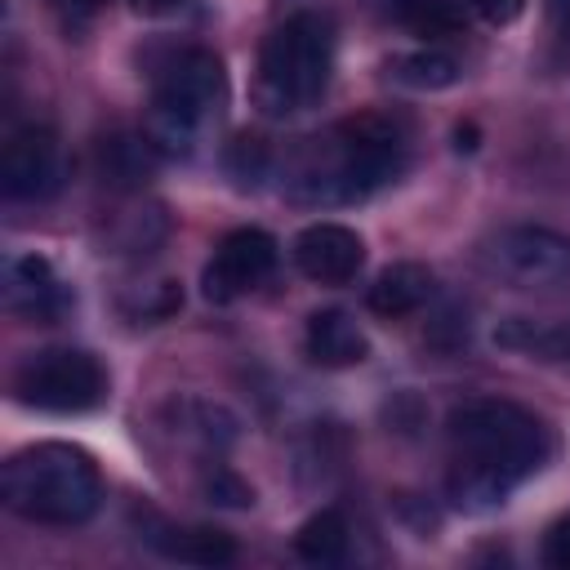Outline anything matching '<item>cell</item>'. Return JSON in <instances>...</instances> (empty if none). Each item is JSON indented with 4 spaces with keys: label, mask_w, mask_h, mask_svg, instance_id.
<instances>
[{
    "label": "cell",
    "mask_w": 570,
    "mask_h": 570,
    "mask_svg": "<svg viewBox=\"0 0 570 570\" xmlns=\"http://www.w3.org/2000/svg\"><path fill=\"white\" fill-rule=\"evenodd\" d=\"M4 508L40 525H80L102 503L98 463L67 441H40L18 450L0 476Z\"/></svg>",
    "instance_id": "1"
},
{
    "label": "cell",
    "mask_w": 570,
    "mask_h": 570,
    "mask_svg": "<svg viewBox=\"0 0 570 570\" xmlns=\"http://www.w3.org/2000/svg\"><path fill=\"white\" fill-rule=\"evenodd\" d=\"M450 441L459 450V468L485 476L494 490H512L517 481H525L530 472L543 468V459L552 454L548 428L512 405V401H463L450 410Z\"/></svg>",
    "instance_id": "2"
},
{
    "label": "cell",
    "mask_w": 570,
    "mask_h": 570,
    "mask_svg": "<svg viewBox=\"0 0 570 570\" xmlns=\"http://www.w3.org/2000/svg\"><path fill=\"white\" fill-rule=\"evenodd\" d=\"M401 165H405V142L387 120L379 116L347 120L334 129V138H325L321 160L298 174V200H312V205L365 200L370 191L392 183Z\"/></svg>",
    "instance_id": "3"
},
{
    "label": "cell",
    "mask_w": 570,
    "mask_h": 570,
    "mask_svg": "<svg viewBox=\"0 0 570 570\" xmlns=\"http://www.w3.org/2000/svg\"><path fill=\"white\" fill-rule=\"evenodd\" d=\"M227 94L223 62L209 49H183L156 71V94L147 111V142L160 156H191L205 125L218 116Z\"/></svg>",
    "instance_id": "4"
},
{
    "label": "cell",
    "mask_w": 570,
    "mask_h": 570,
    "mask_svg": "<svg viewBox=\"0 0 570 570\" xmlns=\"http://www.w3.org/2000/svg\"><path fill=\"white\" fill-rule=\"evenodd\" d=\"M334 62V36L330 22L316 13H294L281 22L263 49H258V76H254V102L267 116L303 111L321 98Z\"/></svg>",
    "instance_id": "5"
},
{
    "label": "cell",
    "mask_w": 570,
    "mask_h": 570,
    "mask_svg": "<svg viewBox=\"0 0 570 570\" xmlns=\"http://www.w3.org/2000/svg\"><path fill=\"white\" fill-rule=\"evenodd\" d=\"M13 392L22 405L49 410V414H80L107 396V374L98 356L80 347H45L18 365Z\"/></svg>",
    "instance_id": "6"
},
{
    "label": "cell",
    "mask_w": 570,
    "mask_h": 570,
    "mask_svg": "<svg viewBox=\"0 0 570 570\" xmlns=\"http://www.w3.org/2000/svg\"><path fill=\"white\" fill-rule=\"evenodd\" d=\"M481 263L490 276L534 289V285H552L561 276H570V236L552 232V227H503L499 236L485 240Z\"/></svg>",
    "instance_id": "7"
},
{
    "label": "cell",
    "mask_w": 570,
    "mask_h": 570,
    "mask_svg": "<svg viewBox=\"0 0 570 570\" xmlns=\"http://www.w3.org/2000/svg\"><path fill=\"white\" fill-rule=\"evenodd\" d=\"M0 187L9 200H45L62 187V142L49 125H22L4 138Z\"/></svg>",
    "instance_id": "8"
},
{
    "label": "cell",
    "mask_w": 570,
    "mask_h": 570,
    "mask_svg": "<svg viewBox=\"0 0 570 570\" xmlns=\"http://www.w3.org/2000/svg\"><path fill=\"white\" fill-rule=\"evenodd\" d=\"M272 267H276V240L263 227H236L218 240V249L200 276V289L209 303H232L245 289L263 285L272 276Z\"/></svg>",
    "instance_id": "9"
},
{
    "label": "cell",
    "mask_w": 570,
    "mask_h": 570,
    "mask_svg": "<svg viewBox=\"0 0 570 570\" xmlns=\"http://www.w3.org/2000/svg\"><path fill=\"white\" fill-rule=\"evenodd\" d=\"M294 263L316 285H347L365 263V240L343 223H312L294 236Z\"/></svg>",
    "instance_id": "10"
},
{
    "label": "cell",
    "mask_w": 570,
    "mask_h": 570,
    "mask_svg": "<svg viewBox=\"0 0 570 570\" xmlns=\"http://www.w3.org/2000/svg\"><path fill=\"white\" fill-rule=\"evenodd\" d=\"M67 289L53 272L49 258L40 254H18L4 267V307L22 321H58L67 312Z\"/></svg>",
    "instance_id": "11"
},
{
    "label": "cell",
    "mask_w": 570,
    "mask_h": 570,
    "mask_svg": "<svg viewBox=\"0 0 570 570\" xmlns=\"http://www.w3.org/2000/svg\"><path fill=\"white\" fill-rule=\"evenodd\" d=\"M303 347L316 365L325 370H347V365H361L370 343L361 334V325L343 312V307H321L307 316V330H303Z\"/></svg>",
    "instance_id": "12"
},
{
    "label": "cell",
    "mask_w": 570,
    "mask_h": 570,
    "mask_svg": "<svg viewBox=\"0 0 570 570\" xmlns=\"http://www.w3.org/2000/svg\"><path fill=\"white\" fill-rule=\"evenodd\" d=\"M432 289H436V281H432V272L423 263H392L370 285V312H379L387 321L392 316H410L432 298Z\"/></svg>",
    "instance_id": "13"
},
{
    "label": "cell",
    "mask_w": 570,
    "mask_h": 570,
    "mask_svg": "<svg viewBox=\"0 0 570 570\" xmlns=\"http://www.w3.org/2000/svg\"><path fill=\"white\" fill-rule=\"evenodd\" d=\"M165 414H169L178 436H187V441H196L205 450H227L236 441V428H240L232 410H223L218 401H200V396H183Z\"/></svg>",
    "instance_id": "14"
},
{
    "label": "cell",
    "mask_w": 570,
    "mask_h": 570,
    "mask_svg": "<svg viewBox=\"0 0 570 570\" xmlns=\"http://www.w3.org/2000/svg\"><path fill=\"white\" fill-rule=\"evenodd\" d=\"M294 552H298L303 561H312V566L338 561V557L347 552V521H343V512H338V508L312 512V517L298 525V534H294Z\"/></svg>",
    "instance_id": "15"
},
{
    "label": "cell",
    "mask_w": 570,
    "mask_h": 570,
    "mask_svg": "<svg viewBox=\"0 0 570 570\" xmlns=\"http://www.w3.org/2000/svg\"><path fill=\"white\" fill-rule=\"evenodd\" d=\"M387 76L405 89H450L459 80V62L445 53V49H414V53H401L387 62Z\"/></svg>",
    "instance_id": "16"
},
{
    "label": "cell",
    "mask_w": 570,
    "mask_h": 570,
    "mask_svg": "<svg viewBox=\"0 0 570 570\" xmlns=\"http://www.w3.org/2000/svg\"><path fill=\"white\" fill-rule=\"evenodd\" d=\"M392 18L414 36H454L463 27V13L454 0H392Z\"/></svg>",
    "instance_id": "17"
},
{
    "label": "cell",
    "mask_w": 570,
    "mask_h": 570,
    "mask_svg": "<svg viewBox=\"0 0 570 570\" xmlns=\"http://www.w3.org/2000/svg\"><path fill=\"white\" fill-rule=\"evenodd\" d=\"M151 142H147V134L142 138H134V134H116V138H107L102 142V174L111 178V183H120V187H129V183H138V178H147L151 174Z\"/></svg>",
    "instance_id": "18"
},
{
    "label": "cell",
    "mask_w": 570,
    "mask_h": 570,
    "mask_svg": "<svg viewBox=\"0 0 570 570\" xmlns=\"http://www.w3.org/2000/svg\"><path fill=\"white\" fill-rule=\"evenodd\" d=\"M160 548L178 561H191V566H223L236 557V543L227 530H209V525H196V530H178L174 539H160Z\"/></svg>",
    "instance_id": "19"
},
{
    "label": "cell",
    "mask_w": 570,
    "mask_h": 570,
    "mask_svg": "<svg viewBox=\"0 0 570 570\" xmlns=\"http://www.w3.org/2000/svg\"><path fill=\"white\" fill-rule=\"evenodd\" d=\"M223 165H227V174H232L240 187H254V183L267 174V142L254 138V134H240V138H232Z\"/></svg>",
    "instance_id": "20"
},
{
    "label": "cell",
    "mask_w": 570,
    "mask_h": 570,
    "mask_svg": "<svg viewBox=\"0 0 570 570\" xmlns=\"http://www.w3.org/2000/svg\"><path fill=\"white\" fill-rule=\"evenodd\" d=\"M205 494H209V503H218V508H249L254 503V490H249V481H240L236 472H227V468H214V472H205Z\"/></svg>",
    "instance_id": "21"
},
{
    "label": "cell",
    "mask_w": 570,
    "mask_h": 570,
    "mask_svg": "<svg viewBox=\"0 0 570 570\" xmlns=\"http://www.w3.org/2000/svg\"><path fill=\"white\" fill-rule=\"evenodd\" d=\"M543 561L557 566V570H570V512L548 525V534H543Z\"/></svg>",
    "instance_id": "22"
},
{
    "label": "cell",
    "mask_w": 570,
    "mask_h": 570,
    "mask_svg": "<svg viewBox=\"0 0 570 570\" xmlns=\"http://www.w3.org/2000/svg\"><path fill=\"white\" fill-rule=\"evenodd\" d=\"M476 4V13L485 18V22H494V27H508V22H517L521 13H525V0H472Z\"/></svg>",
    "instance_id": "23"
},
{
    "label": "cell",
    "mask_w": 570,
    "mask_h": 570,
    "mask_svg": "<svg viewBox=\"0 0 570 570\" xmlns=\"http://www.w3.org/2000/svg\"><path fill=\"white\" fill-rule=\"evenodd\" d=\"M548 13H552V27L570 40V0H548Z\"/></svg>",
    "instance_id": "24"
},
{
    "label": "cell",
    "mask_w": 570,
    "mask_h": 570,
    "mask_svg": "<svg viewBox=\"0 0 570 570\" xmlns=\"http://www.w3.org/2000/svg\"><path fill=\"white\" fill-rule=\"evenodd\" d=\"M53 4L67 9V13H80V18H85V13H98L107 0H53Z\"/></svg>",
    "instance_id": "25"
},
{
    "label": "cell",
    "mask_w": 570,
    "mask_h": 570,
    "mask_svg": "<svg viewBox=\"0 0 570 570\" xmlns=\"http://www.w3.org/2000/svg\"><path fill=\"white\" fill-rule=\"evenodd\" d=\"M142 13H174V9H183V0H134Z\"/></svg>",
    "instance_id": "26"
},
{
    "label": "cell",
    "mask_w": 570,
    "mask_h": 570,
    "mask_svg": "<svg viewBox=\"0 0 570 570\" xmlns=\"http://www.w3.org/2000/svg\"><path fill=\"white\" fill-rule=\"evenodd\" d=\"M454 138H459V142H454L459 151H472V147H476V129H472V125H459Z\"/></svg>",
    "instance_id": "27"
}]
</instances>
